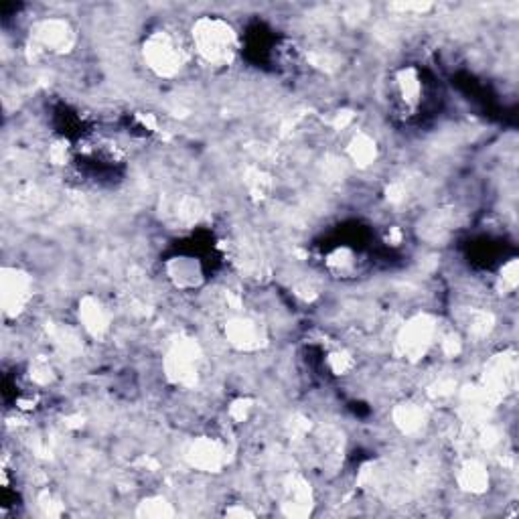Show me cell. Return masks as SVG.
<instances>
[{
  "label": "cell",
  "instance_id": "obj_7",
  "mask_svg": "<svg viewBox=\"0 0 519 519\" xmlns=\"http://www.w3.org/2000/svg\"><path fill=\"white\" fill-rule=\"evenodd\" d=\"M224 339L240 353H256L266 347L268 333L258 319L238 313L224 323Z\"/></svg>",
  "mask_w": 519,
  "mask_h": 519
},
{
  "label": "cell",
  "instance_id": "obj_20",
  "mask_svg": "<svg viewBox=\"0 0 519 519\" xmlns=\"http://www.w3.org/2000/svg\"><path fill=\"white\" fill-rule=\"evenodd\" d=\"M497 288L503 294H511L517 288V258H509L505 264H501L497 276Z\"/></svg>",
  "mask_w": 519,
  "mask_h": 519
},
{
  "label": "cell",
  "instance_id": "obj_1",
  "mask_svg": "<svg viewBox=\"0 0 519 519\" xmlns=\"http://www.w3.org/2000/svg\"><path fill=\"white\" fill-rule=\"evenodd\" d=\"M187 39L193 59L213 71L232 67L242 47L238 29L228 19L217 15L195 19Z\"/></svg>",
  "mask_w": 519,
  "mask_h": 519
},
{
  "label": "cell",
  "instance_id": "obj_19",
  "mask_svg": "<svg viewBox=\"0 0 519 519\" xmlns=\"http://www.w3.org/2000/svg\"><path fill=\"white\" fill-rule=\"evenodd\" d=\"M355 357L351 351L343 349V347H337L333 351L327 353V359H325V365L331 372V376H337V378H343V376H349L353 369H355Z\"/></svg>",
  "mask_w": 519,
  "mask_h": 519
},
{
  "label": "cell",
  "instance_id": "obj_6",
  "mask_svg": "<svg viewBox=\"0 0 519 519\" xmlns=\"http://www.w3.org/2000/svg\"><path fill=\"white\" fill-rule=\"evenodd\" d=\"M35 301V280L19 266H5L0 272V309L7 321L25 317Z\"/></svg>",
  "mask_w": 519,
  "mask_h": 519
},
{
  "label": "cell",
  "instance_id": "obj_15",
  "mask_svg": "<svg viewBox=\"0 0 519 519\" xmlns=\"http://www.w3.org/2000/svg\"><path fill=\"white\" fill-rule=\"evenodd\" d=\"M392 420L396 424V428L402 434L414 436L418 432H422L428 424V412L422 404L418 402H402L394 408L392 412Z\"/></svg>",
  "mask_w": 519,
  "mask_h": 519
},
{
  "label": "cell",
  "instance_id": "obj_9",
  "mask_svg": "<svg viewBox=\"0 0 519 519\" xmlns=\"http://www.w3.org/2000/svg\"><path fill=\"white\" fill-rule=\"evenodd\" d=\"M76 41V29L71 27L67 19L51 17L37 23L33 29V43L39 47V51H45L49 55H67L76 47Z\"/></svg>",
  "mask_w": 519,
  "mask_h": 519
},
{
  "label": "cell",
  "instance_id": "obj_3",
  "mask_svg": "<svg viewBox=\"0 0 519 519\" xmlns=\"http://www.w3.org/2000/svg\"><path fill=\"white\" fill-rule=\"evenodd\" d=\"M440 339L438 319L430 313L412 315L396 335V353L408 363H420L436 349Z\"/></svg>",
  "mask_w": 519,
  "mask_h": 519
},
{
  "label": "cell",
  "instance_id": "obj_11",
  "mask_svg": "<svg viewBox=\"0 0 519 519\" xmlns=\"http://www.w3.org/2000/svg\"><path fill=\"white\" fill-rule=\"evenodd\" d=\"M165 276L177 290L189 292L205 284V266L199 256L177 254L165 262Z\"/></svg>",
  "mask_w": 519,
  "mask_h": 519
},
{
  "label": "cell",
  "instance_id": "obj_12",
  "mask_svg": "<svg viewBox=\"0 0 519 519\" xmlns=\"http://www.w3.org/2000/svg\"><path fill=\"white\" fill-rule=\"evenodd\" d=\"M455 481L459 489L467 495H485L491 487V473L489 467L479 459H467L459 465Z\"/></svg>",
  "mask_w": 519,
  "mask_h": 519
},
{
  "label": "cell",
  "instance_id": "obj_14",
  "mask_svg": "<svg viewBox=\"0 0 519 519\" xmlns=\"http://www.w3.org/2000/svg\"><path fill=\"white\" fill-rule=\"evenodd\" d=\"M325 268L329 274L337 278H353L361 270V256L355 248L343 244L327 252L325 256Z\"/></svg>",
  "mask_w": 519,
  "mask_h": 519
},
{
  "label": "cell",
  "instance_id": "obj_2",
  "mask_svg": "<svg viewBox=\"0 0 519 519\" xmlns=\"http://www.w3.org/2000/svg\"><path fill=\"white\" fill-rule=\"evenodd\" d=\"M140 53L146 69L159 80L179 78L193 57L189 39L169 27H159L148 33L142 39Z\"/></svg>",
  "mask_w": 519,
  "mask_h": 519
},
{
  "label": "cell",
  "instance_id": "obj_18",
  "mask_svg": "<svg viewBox=\"0 0 519 519\" xmlns=\"http://www.w3.org/2000/svg\"><path fill=\"white\" fill-rule=\"evenodd\" d=\"M27 378L31 382V386L35 388V392L47 388L53 384L55 380V369H53V363L47 359V357H37L29 363L27 367Z\"/></svg>",
  "mask_w": 519,
  "mask_h": 519
},
{
  "label": "cell",
  "instance_id": "obj_16",
  "mask_svg": "<svg viewBox=\"0 0 519 519\" xmlns=\"http://www.w3.org/2000/svg\"><path fill=\"white\" fill-rule=\"evenodd\" d=\"M347 155L359 169L372 167L378 159V142L367 132H355L347 144Z\"/></svg>",
  "mask_w": 519,
  "mask_h": 519
},
{
  "label": "cell",
  "instance_id": "obj_17",
  "mask_svg": "<svg viewBox=\"0 0 519 519\" xmlns=\"http://www.w3.org/2000/svg\"><path fill=\"white\" fill-rule=\"evenodd\" d=\"M177 511L173 503L163 497V495H148L136 505V515L138 517H153V519H165L173 517Z\"/></svg>",
  "mask_w": 519,
  "mask_h": 519
},
{
  "label": "cell",
  "instance_id": "obj_8",
  "mask_svg": "<svg viewBox=\"0 0 519 519\" xmlns=\"http://www.w3.org/2000/svg\"><path fill=\"white\" fill-rule=\"evenodd\" d=\"M185 461L199 473H221L228 465V449L215 436H197L185 451Z\"/></svg>",
  "mask_w": 519,
  "mask_h": 519
},
{
  "label": "cell",
  "instance_id": "obj_10",
  "mask_svg": "<svg viewBox=\"0 0 519 519\" xmlns=\"http://www.w3.org/2000/svg\"><path fill=\"white\" fill-rule=\"evenodd\" d=\"M78 327L94 341H104L114 327V315L110 307L98 296L86 294L78 303Z\"/></svg>",
  "mask_w": 519,
  "mask_h": 519
},
{
  "label": "cell",
  "instance_id": "obj_13",
  "mask_svg": "<svg viewBox=\"0 0 519 519\" xmlns=\"http://www.w3.org/2000/svg\"><path fill=\"white\" fill-rule=\"evenodd\" d=\"M311 505H313L311 485H307V481H303L301 477H290L284 485V499H282V507L286 509V513L292 517L307 515L311 513Z\"/></svg>",
  "mask_w": 519,
  "mask_h": 519
},
{
  "label": "cell",
  "instance_id": "obj_21",
  "mask_svg": "<svg viewBox=\"0 0 519 519\" xmlns=\"http://www.w3.org/2000/svg\"><path fill=\"white\" fill-rule=\"evenodd\" d=\"M254 412V402L250 398H238L232 402L228 416L234 420V424H242L246 422Z\"/></svg>",
  "mask_w": 519,
  "mask_h": 519
},
{
  "label": "cell",
  "instance_id": "obj_5",
  "mask_svg": "<svg viewBox=\"0 0 519 519\" xmlns=\"http://www.w3.org/2000/svg\"><path fill=\"white\" fill-rule=\"evenodd\" d=\"M428 86L424 71L416 65H404L396 69L390 78V100L394 110L406 120L418 116V112L426 106Z\"/></svg>",
  "mask_w": 519,
  "mask_h": 519
},
{
  "label": "cell",
  "instance_id": "obj_4",
  "mask_svg": "<svg viewBox=\"0 0 519 519\" xmlns=\"http://www.w3.org/2000/svg\"><path fill=\"white\" fill-rule=\"evenodd\" d=\"M203 351L195 339H175L163 357V374L177 388H193L201 378Z\"/></svg>",
  "mask_w": 519,
  "mask_h": 519
}]
</instances>
